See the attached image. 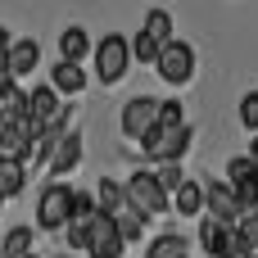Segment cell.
I'll return each instance as SVG.
<instances>
[{"label": "cell", "instance_id": "obj_28", "mask_svg": "<svg viewBox=\"0 0 258 258\" xmlns=\"http://www.w3.org/2000/svg\"><path fill=\"white\" fill-rule=\"evenodd\" d=\"M5 50H9V32L0 27V59H5Z\"/></svg>", "mask_w": 258, "mask_h": 258}, {"label": "cell", "instance_id": "obj_24", "mask_svg": "<svg viewBox=\"0 0 258 258\" xmlns=\"http://www.w3.org/2000/svg\"><path fill=\"white\" fill-rule=\"evenodd\" d=\"M218 258H258V254H254V245H249L240 231H227V245H222Z\"/></svg>", "mask_w": 258, "mask_h": 258}, {"label": "cell", "instance_id": "obj_6", "mask_svg": "<svg viewBox=\"0 0 258 258\" xmlns=\"http://www.w3.org/2000/svg\"><path fill=\"white\" fill-rule=\"evenodd\" d=\"M204 213H209V222H218L227 231H236L240 218H245V209L236 204V195H231L227 181H204Z\"/></svg>", "mask_w": 258, "mask_h": 258}, {"label": "cell", "instance_id": "obj_11", "mask_svg": "<svg viewBox=\"0 0 258 258\" xmlns=\"http://www.w3.org/2000/svg\"><path fill=\"white\" fill-rule=\"evenodd\" d=\"M77 159H82V136L77 132H68L63 141H59V150H54V159H50V177H63V172H73L77 168Z\"/></svg>", "mask_w": 258, "mask_h": 258}, {"label": "cell", "instance_id": "obj_14", "mask_svg": "<svg viewBox=\"0 0 258 258\" xmlns=\"http://www.w3.org/2000/svg\"><path fill=\"white\" fill-rule=\"evenodd\" d=\"M23 186H27V163H0V200H14V195H23Z\"/></svg>", "mask_w": 258, "mask_h": 258}, {"label": "cell", "instance_id": "obj_13", "mask_svg": "<svg viewBox=\"0 0 258 258\" xmlns=\"http://www.w3.org/2000/svg\"><path fill=\"white\" fill-rule=\"evenodd\" d=\"M50 86H54L59 95H77V91H86V73H82V63H63V59H59Z\"/></svg>", "mask_w": 258, "mask_h": 258}, {"label": "cell", "instance_id": "obj_15", "mask_svg": "<svg viewBox=\"0 0 258 258\" xmlns=\"http://www.w3.org/2000/svg\"><path fill=\"white\" fill-rule=\"evenodd\" d=\"M23 118H27V95L18 86L0 91V122H23Z\"/></svg>", "mask_w": 258, "mask_h": 258}, {"label": "cell", "instance_id": "obj_1", "mask_svg": "<svg viewBox=\"0 0 258 258\" xmlns=\"http://www.w3.org/2000/svg\"><path fill=\"white\" fill-rule=\"evenodd\" d=\"M132 63H136V59H132V41H127L122 32H104V36L95 41V77H100L104 86L122 82Z\"/></svg>", "mask_w": 258, "mask_h": 258}, {"label": "cell", "instance_id": "obj_33", "mask_svg": "<svg viewBox=\"0 0 258 258\" xmlns=\"http://www.w3.org/2000/svg\"><path fill=\"white\" fill-rule=\"evenodd\" d=\"M59 258H63V254H59Z\"/></svg>", "mask_w": 258, "mask_h": 258}, {"label": "cell", "instance_id": "obj_12", "mask_svg": "<svg viewBox=\"0 0 258 258\" xmlns=\"http://www.w3.org/2000/svg\"><path fill=\"white\" fill-rule=\"evenodd\" d=\"M172 209H177L181 218H200V213H204V186L186 177V181L172 190Z\"/></svg>", "mask_w": 258, "mask_h": 258}, {"label": "cell", "instance_id": "obj_22", "mask_svg": "<svg viewBox=\"0 0 258 258\" xmlns=\"http://www.w3.org/2000/svg\"><path fill=\"white\" fill-rule=\"evenodd\" d=\"M159 50H163V45H159L154 36L136 32V41H132V59H141V63H154V59H159Z\"/></svg>", "mask_w": 258, "mask_h": 258}, {"label": "cell", "instance_id": "obj_4", "mask_svg": "<svg viewBox=\"0 0 258 258\" xmlns=\"http://www.w3.org/2000/svg\"><path fill=\"white\" fill-rule=\"evenodd\" d=\"M154 73H159L163 82H172V86H186V82L195 77V45H186V41H177V36H172V41L159 50Z\"/></svg>", "mask_w": 258, "mask_h": 258}, {"label": "cell", "instance_id": "obj_25", "mask_svg": "<svg viewBox=\"0 0 258 258\" xmlns=\"http://www.w3.org/2000/svg\"><path fill=\"white\" fill-rule=\"evenodd\" d=\"M240 127L258 136V91H245L240 95Z\"/></svg>", "mask_w": 258, "mask_h": 258}, {"label": "cell", "instance_id": "obj_30", "mask_svg": "<svg viewBox=\"0 0 258 258\" xmlns=\"http://www.w3.org/2000/svg\"><path fill=\"white\" fill-rule=\"evenodd\" d=\"M9 86H14V82H9V73L0 68V91H9Z\"/></svg>", "mask_w": 258, "mask_h": 258}, {"label": "cell", "instance_id": "obj_7", "mask_svg": "<svg viewBox=\"0 0 258 258\" xmlns=\"http://www.w3.org/2000/svg\"><path fill=\"white\" fill-rule=\"evenodd\" d=\"M27 118L45 132V127H63V118H68V104L59 100V91L45 82V86H36L32 95H27Z\"/></svg>", "mask_w": 258, "mask_h": 258}, {"label": "cell", "instance_id": "obj_20", "mask_svg": "<svg viewBox=\"0 0 258 258\" xmlns=\"http://www.w3.org/2000/svg\"><path fill=\"white\" fill-rule=\"evenodd\" d=\"M32 254V227H14V231H5V254L0 258H23Z\"/></svg>", "mask_w": 258, "mask_h": 258}, {"label": "cell", "instance_id": "obj_29", "mask_svg": "<svg viewBox=\"0 0 258 258\" xmlns=\"http://www.w3.org/2000/svg\"><path fill=\"white\" fill-rule=\"evenodd\" d=\"M249 163L258 168V136H254V145H249Z\"/></svg>", "mask_w": 258, "mask_h": 258}, {"label": "cell", "instance_id": "obj_3", "mask_svg": "<svg viewBox=\"0 0 258 258\" xmlns=\"http://www.w3.org/2000/svg\"><path fill=\"white\" fill-rule=\"evenodd\" d=\"M68 218H73V186L50 181L41 190V200H36V227L41 231H59V227H68Z\"/></svg>", "mask_w": 258, "mask_h": 258}, {"label": "cell", "instance_id": "obj_9", "mask_svg": "<svg viewBox=\"0 0 258 258\" xmlns=\"http://www.w3.org/2000/svg\"><path fill=\"white\" fill-rule=\"evenodd\" d=\"M36 63H41V45H36L32 36H23V41H9V50H5V59H0V68L9 73V82H18V77L36 73Z\"/></svg>", "mask_w": 258, "mask_h": 258}, {"label": "cell", "instance_id": "obj_2", "mask_svg": "<svg viewBox=\"0 0 258 258\" xmlns=\"http://www.w3.org/2000/svg\"><path fill=\"white\" fill-rule=\"evenodd\" d=\"M122 190H127V204H132L141 218H159V213H168V209H172V200L163 195L159 177H154V172H145V168H141V172H132Z\"/></svg>", "mask_w": 258, "mask_h": 258}, {"label": "cell", "instance_id": "obj_21", "mask_svg": "<svg viewBox=\"0 0 258 258\" xmlns=\"http://www.w3.org/2000/svg\"><path fill=\"white\" fill-rule=\"evenodd\" d=\"M145 258H186V240L181 236H159V240H150Z\"/></svg>", "mask_w": 258, "mask_h": 258}, {"label": "cell", "instance_id": "obj_27", "mask_svg": "<svg viewBox=\"0 0 258 258\" xmlns=\"http://www.w3.org/2000/svg\"><path fill=\"white\" fill-rule=\"evenodd\" d=\"M154 177H159V186H163V195H168V200H172V190H177V186H181V181H186V177H181V168H177V163H163V168H159V172H154Z\"/></svg>", "mask_w": 258, "mask_h": 258}, {"label": "cell", "instance_id": "obj_19", "mask_svg": "<svg viewBox=\"0 0 258 258\" xmlns=\"http://www.w3.org/2000/svg\"><path fill=\"white\" fill-rule=\"evenodd\" d=\"M200 245H204V254L209 258H218L222 254V245H227V227H218V222H200Z\"/></svg>", "mask_w": 258, "mask_h": 258}, {"label": "cell", "instance_id": "obj_32", "mask_svg": "<svg viewBox=\"0 0 258 258\" xmlns=\"http://www.w3.org/2000/svg\"><path fill=\"white\" fill-rule=\"evenodd\" d=\"M0 204H5V200H0Z\"/></svg>", "mask_w": 258, "mask_h": 258}, {"label": "cell", "instance_id": "obj_10", "mask_svg": "<svg viewBox=\"0 0 258 258\" xmlns=\"http://www.w3.org/2000/svg\"><path fill=\"white\" fill-rule=\"evenodd\" d=\"M59 54H63V63H82L91 54V32L86 27H63L59 32Z\"/></svg>", "mask_w": 258, "mask_h": 258}, {"label": "cell", "instance_id": "obj_16", "mask_svg": "<svg viewBox=\"0 0 258 258\" xmlns=\"http://www.w3.org/2000/svg\"><path fill=\"white\" fill-rule=\"evenodd\" d=\"M141 32H145V36H154L159 45H168V41H172V14H168V9H150Z\"/></svg>", "mask_w": 258, "mask_h": 258}, {"label": "cell", "instance_id": "obj_31", "mask_svg": "<svg viewBox=\"0 0 258 258\" xmlns=\"http://www.w3.org/2000/svg\"><path fill=\"white\" fill-rule=\"evenodd\" d=\"M23 258H36V254H23Z\"/></svg>", "mask_w": 258, "mask_h": 258}, {"label": "cell", "instance_id": "obj_5", "mask_svg": "<svg viewBox=\"0 0 258 258\" xmlns=\"http://www.w3.org/2000/svg\"><path fill=\"white\" fill-rule=\"evenodd\" d=\"M190 122L186 127H154V132H145V141H141V150L150 154V159H159V163H177L186 150H190Z\"/></svg>", "mask_w": 258, "mask_h": 258}, {"label": "cell", "instance_id": "obj_17", "mask_svg": "<svg viewBox=\"0 0 258 258\" xmlns=\"http://www.w3.org/2000/svg\"><path fill=\"white\" fill-rule=\"evenodd\" d=\"M122 209H127V190H122L118 181H109V177H104V181H100V213H109V218H113V213H122Z\"/></svg>", "mask_w": 258, "mask_h": 258}, {"label": "cell", "instance_id": "obj_18", "mask_svg": "<svg viewBox=\"0 0 258 258\" xmlns=\"http://www.w3.org/2000/svg\"><path fill=\"white\" fill-rule=\"evenodd\" d=\"M113 222H118V236H122V245H132V240H141V227H145V218L127 204L122 213H113Z\"/></svg>", "mask_w": 258, "mask_h": 258}, {"label": "cell", "instance_id": "obj_26", "mask_svg": "<svg viewBox=\"0 0 258 258\" xmlns=\"http://www.w3.org/2000/svg\"><path fill=\"white\" fill-rule=\"evenodd\" d=\"M249 177H258V168L249 163V154H240V159L227 163V186H240V181H249Z\"/></svg>", "mask_w": 258, "mask_h": 258}, {"label": "cell", "instance_id": "obj_8", "mask_svg": "<svg viewBox=\"0 0 258 258\" xmlns=\"http://www.w3.org/2000/svg\"><path fill=\"white\" fill-rule=\"evenodd\" d=\"M154 122H159V100L136 95V100H127V104H122V136L145 141V132H154Z\"/></svg>", "mask_w": 258, "mask_h": 258}, {"label": "cell", "instance_id": "obj_23", "mask_svg": "<svg viewBox=\"0 0 258 258\" xmlns=\"http://www.w3.org/2000/svg\"><path fill=\"white\" fill-rule=\"evenodd\" d=\"M154 127H186L181 100H159V122H154Z\"/></svg>", "mask_w": 258, "mask_h": 258}]
</instances>
